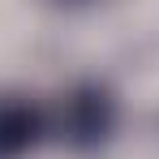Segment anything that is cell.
<instances>
[{
  "mask_svg": "<svg viewBox=\"0 0 159 159\" xmlns=\"http://www.w3.org/2000/svg\"><path fill=\"white\" fill-rule=\"evenodd\" d=\"M52 116V133L73 146V151H99L112 142L116 133V120H120V107H116V95L107 90L103 82H78L60 95V103Z\"/></svg>",
  "mask_w": 159,
  "mask_h": 159,
  "instance_id": "6da1fadb",
  "label": "cell"
},
{
  "mask_svg": "<svg viewBox=\"0 0 159 159\" xmlns=\"http://www.w3.org/2000/svg\"><path fill=\"white\" fill-rule=\"evenodd\" d=\"M52 133L48 107H39L30 95H0V159H22L30 155L43 138Z\"/></svg>",
  "mask_w": 159,
  "mask_h": 159,
  "instance_id": "7a4b0ae2",
  "label": "cell"
},
{
  "mask_svg": "<svg viewBox=\"0 0 159 159\" xmlns=\"http://www.w3.org/2000/svg\"><path fill=\"white\" fill-rule=\"evenodd\" d=\"M56 9H90V4H99V0H48Z\"/></svg>",
  "mask_w": 159,
  "mask_h": 159,
  "instance_id": "3957f363",
  "label": "cell"
}]
</instances>
